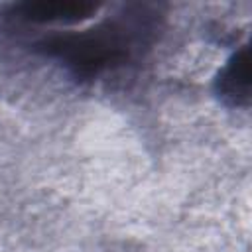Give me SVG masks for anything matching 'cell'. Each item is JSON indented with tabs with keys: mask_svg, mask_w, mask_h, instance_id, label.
Instances as JSON below:
<instances>
[{
	"mask_svg": "<svg viewBox=\"0 0 252 252\" xmlns=\"http://www.w3.org/2000/svg\"><path fill=\"white\" fill-rule=\"evenodd\" d=\"M161 12L156 4H124L98 24L43 37L37 49L77 79H93L140 57L156 39Z\"/></svg>",
	"mask_w": 252,
	"mask_h": 252,
	"instance_id": "cell-1",
	"label": "cell"
},
{
	"mask_svg": "<svg viewBox=\"0 0 252 252\" xmlns=\"http://www.w3.org/2000/svg\"><path fill=\"white\" fill-rule=\"evenodd\" d=\"M100 10V4L79 0H39L14 4L10 16L26 24H77Z\"/></svg>",
	"mask_w": 252,
	"mask_h": 252,
	"instance_id": "cell-2",
	"label": "cell"
},
{
	"mask_svg": "<svg viewBox=\"0 0 252 252\" xmlns=\"http://www.w3.org/2000/svg\"><path fill=\"white\" fill-rule=\"evenodd\" d=\"M215 93L226 106H246L250 100V47H238L215 79Z\"/></svg>",
	"mask_w": 252,
	"mask_h": 252,
	"instance_id": "cell-3",
	"label": "cell"
}]
</instances>
